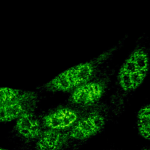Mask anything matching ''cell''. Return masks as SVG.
Returning a JSON list of instances; mask_svg holds the SVG:
<instances>
[{
  "label": "cell",
  "instance_id": "8992f818",
  "mask_svg": "<svg viewBox=\"0 0 150 150\" xmlns=\"http://www.w3.org/2000/svg\"><path fill=\"white\" fill-rule=\"evenodd\" d=\"M38 94L34 91L23 90L22 94L13 101L0 105V120L2 122L16 120L23 114L34 111L39 102Z\"/></svg>",
  "mask_w": 150,
  "mask_h": 150
},
{
  "label": "cell",
  "instance_id": "7c38bea8",
  "mask_svg": "<svg viewBox=\"0 0 150 150\" xmlns=\"http://www.w3.org/2000/svg\"><path fill=\"white\" fill-rule=\"evenodd\" d=\"M141 150H150V148H146V149H143Z\"/></svg>",
  "mask_w": 150,
  "mask_h": 150
},
{
  "label": "cell",
  "instance_id": "7a4b0ae2",
  "mask_svg": "<svg viewBox=\"0 0 150 150\" xmlns=\"http://www.w3.org/2000/svg\"><path fill=\"white\" fill-rule=\"evenodd\" d=\"M150 69L149 48L144 44L137 46L121 64L117 74L120 88L126 93L136 90L144 81Z\"/></svg>",
  "mask_w": 150,
  "mask_h": 150
},
{
  "label": "cell",
  "instance_id": "6da1fadb",
  "mask_svg": "<svg viewBox=\"0 0 150 150\" xmlns=\"http://www.w3.org/2000/svg\"><path fill=\"white\" fill-rule=\"evenodd\" d=\"M117 48L115 46L93 60L80 63L65 70L45 84L42 88L52 92H71L81 85L98 77L101 65Z\"/></svg>",
  "mask_w": 150,
  "mask_h": 150
},
{
  "label": "cell",
  "instance_id": "ba28073f",
  "mask_svg": "<svg viewBox=\"0 0 150 150\" xmlns=\"http://www.w3.org/2000/svg\"><path fill=\"white\" fill-rule=\"evenodd\" d=\"M70 143L67 131L44 129L36 141V150H62Z\"/></svg>",
  "mask_w": 150,
  "mask_h": 150
},
{
  "label": "cell",
  "instance_id": "5b68a950",
  "mask_svg": "<svg viewBox=\"0 0 150 150\" xmlns=\"http://www.w3.org/2000/svg\"><path fill=\"white\" fill-rule=\"evenodd\" d=\"M110 84L107 74L89 81L72 91L67 100V104L83 107H93L99 103Z\"/></svg>",
  "mask_w": 150,
  "mask_h": 150
},
{
  "label": "cell",
  "instance_id": "3957f363",
  "mask_svg": "<svg viewBox=\"0 0 150 150\" xmlns=\"http://www.w3.org/2000/svg\"><path fill=\"white\" fill-rule=\"evenodd\" d=\"M99 103L93 107L68 131L70 142L86 141L103 130L107 121L108 107L105 104Z\"/></svg>",
  "mask_w": 150,
  "mask_h": 150
},
{
  "label": "cell",
  "instance_id": "9c48e42d",
  "mask_svg": "<svg viewBox=\"0 0 150 150\" xmlns=\"http://www.w3.org/2000/svg\"><path fill=\"white\" fill-rule=\"evenodd\" d=\"M136 122L139 135L150 141V103L144 104L138 111Z\"/></svg>",
  "mask_w": 150,
  "mask_h": 150
},
{
  "label": "cell",
  "instance_id": "30bf717a",
  "mask_svg": "<svg viewBox=\"0 0 150 150\" xmlns=\"http://www.w3.org/2000/svg\"><path fill=\"white\" fill-rule=\"evenodd\" d=\"M23 90L8 87H1L0 88V105L11 103L17 99Z\"/></svg>",
  "mask_w": 150,
  "mask_h": 150
},
{
  "label": "cell",
  "instance_id": "52a82bcc",
  "mask_svg": "<svg viewBox=\"0 0 150 150\" xmlns=\"http://www.w3.org/2000/svg\"><path fill=\"white\" fill-rule=\"evenodd\" d=\"M43 129L40 117L34 111L23 114L16 120L14 125V131L19 137L29 142L36 141Z\"/></svg>",
  "mask_w": 150,
  "mask_h": 150
},
{
  "label": "cell",
  "instance_id": "277c9868",
  "mask_svg": "<svg viewBox=\"0 0 150 150\" xmlns=\"http://www.w3.org/2000/svg\"><path fill=\"white\" fill-rule=\"evenodd\" d=\"M93 107H83L67 103L59 106L40 117L43 127L44 129L69 131Z\"/></svg>",
  "mask_w": 150,
  "mask_h": 150
},
{
  "label": "cell",
  "instance_id": "8fae6325",
  "mask_svg": "<svg viewBox=\"0 0 150 150\" xmlns=\"http://www.w3.org/2000/svg\"><path fill=\"white\" fill-rule=\"evenodd\" d=\"M0 150H9L8 149H6V148H1Z\"/></svg>",
  "mask_w": 150,
  "mask_h": 150
}]
</instances>
